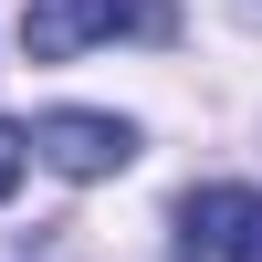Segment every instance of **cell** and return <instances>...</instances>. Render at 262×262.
<instances>
[{"mask_svg": "<svg viewBox=\"0 0 262 262\" xmlns=\"http://www.w3.org/2000/svg\"><path fill=\"white\" fill-rule=\"evenodd\" d=\"M252 221H262V189H189L179 200V252L189 262H231Z\"/></svg>", "mask_w": 262, "mask_h": 262, "instance_id": "3", "label": "cell"}, {"mask_svg": "<svg viewBox=\"0 0 262 262\" xmlns=\"http://www.w3.org/2000/svg\"><path fill=\"white\" fill-rule=\"evenodd\" d=\"M231 262H262V221H252V231H242V252H231Z\"/></svg>", "mask_w": 262, "mask_h": 262, "instance_id": "5", "label": "cell"}, {"mask_svg": "<svg viewBox=\"0 0 262 262\" xmlns=\"http://www.w3.org/2000/svg\"><path fill=\"white\" fill-rule=\"evenodd\" d=\"M105 32H168V0H21V53L32 63H74Z\"/></svg>", "mask_w": 262, "mask_h": 262, "instance_id": "1", "label": "cell"}, {"mask_svg": "<svg viewBox=\"0 0 262 262\" xmlns=\"http://www.w3.org/2000/svg\"><path fill=\"white\" fill-rule=\"evenodd\" d=\"M21 147H32L42 168H63V179H116V168L137 158V126H126V116H95V105H53Z\"/></svg>", "mask_w": 262, "mask_h": 262, "instance_id": "2", "label": "cell"}, {"mask_svg": "<svg viewBox=\"0 0 262 262\" xmlns=\"http://www.w3.org/2000/svg\"><path fill=\"white\" fill-rule=\"evenodd\" d=\"M11 189H21V137L0 126V200H11Z\"/></svg>", "mask_w": 262, "mask_h": 262, "instance_id": "4", "label": "cell"}]
</instances>
